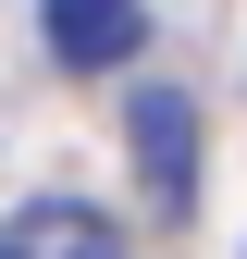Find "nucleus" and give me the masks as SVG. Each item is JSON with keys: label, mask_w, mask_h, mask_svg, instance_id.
Returning a JSON list of instances; mask_svg holds the SVG:
<instances>
[{"label": "nucleus", "mask_w": 247, "mask_h": 259, "mask_svg": "<svg viewBox=\"0 0 247 259\" xmlns=\"http://www.w3.org/2000/svg\"><path fill=\"white\" fill-rule=\"evenodd\" d=\"M124 148H136L148 210H185V198H198V99H185V87H136V111H124Z\"/></svg>", "instance_id": "nucleus-1"}, {"label": "nucleus", "mask_w": 247, "mask_h": 259, "mask_svg": "<svg viewBox=\"0 0 247 259\" xmlns=\"http://www.w3.org/2000/svg\"><path fill=\"white\" fill-rule=\"evenodd\" d=\"M148 37L136 0H50V62H74V74H124Z\"/></svg>", "instance_id": "nucleus-2"}, {"label": "nucleus", "mask_w": 247, "mask_h": 259, "mask_svg": "<svg viewBox=\"0 0 247 259\" xmlns=\"http://www.w3.org/2000/svg\"><path fill=\"white\" fill-rule=\"evenodd\" d=\"M0 259H124V235L99 210H74V198H37L13 235H0Z\"/></svg>", "instance_id": "nucleus-3"}]
</instances>
